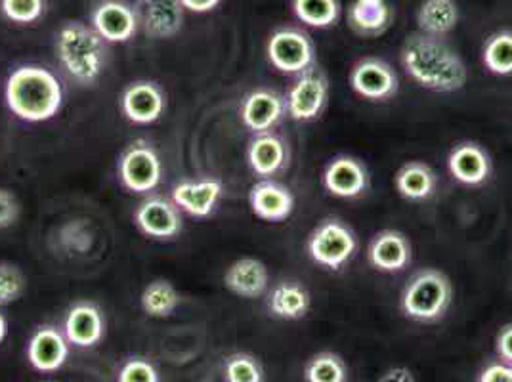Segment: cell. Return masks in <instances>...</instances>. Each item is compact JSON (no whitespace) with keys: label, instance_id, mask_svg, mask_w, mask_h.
<instances>
[{"label":"cell","instance_id":"1","mask_svg":"<svg viewBox=\"0 0 512 382\" xmlns=\"http://www.w3.org/2000/svg\"><path fill=\"white\" fill-rule=\"evenodd\" d=\"M400 62L407 77L430 92L453 94L463 90L469 81V69L463 58L442 39L421 31L407 37Z\"/></svg>","mask_w":512,"mask_h":382},{"label":"cell","instance_id":"2","mask_svg":"<svg viewBox=\"0 0 512 382\" xmlns=\"http://www.w3.org/2000/svg\"><path fill=\"white\" fill-rule=\"evenodd\" d=\"M8 109L27 123H44L56 117L64 104V88L58 77L41 65H22L6 81Z\"/></svg>","mask_w":512,"mask_h":382},{"label":"cell","instance_id":"3","mask_svg":"<svg viewBox=\"0 0 512 382\" xmlns=\"http://www.w3.org/2000/svg\"><path fill=\"white\" fill-rule=\"evenodd\" d=\"M106 41L83 22H67L56 35V54L65 73L79 85H92L106 67Z\"/></svg>","mask_w":512,"mask_h":382},{"label":"cell","instance_id":"4","mask_svg":"<svg viewBox=\"0 0 512 382\" xmlns=\"http://www.w3.org/2000/svg\"><path fill=\"white\" fill-rule=\"evenodd\" d=\"M453 302V285L449 277L436 270L425 268L406 283L400 295V310L415 323H436L448 314Z\"/></svg>","mask_w":512,"mask_h":382},{"label":"cell","instance_id":"5","mask_svg":"<svg viewBox=\"0 0 512 382\" xmlns=\"http://www.w3.org/2000/svg\"><path fill=\"white\" fill-rule=\"evenodd\" d=\"M310 258L325 270H341L358 251V239L344 222L327 218L318 224L306 243Z\"/></svg>","mask_w":512,"mask_h":382},{"label":"cell","instance_id":"6","mask_svg":"<svg viewBox=\"0 0 512 382\" xmlns=\"http://www.w3.org/2000/svg\"><path fill=\"white\" fill-rule=\"evenodd\" d=\"M266 54L270 64L287 75H300L316 65L314 43L308 33L297 27H281L274 31L266 46Z\"/></svg>","mask_w":512,"mask_h":382},{"label":"cell","instance_id":"7","mask_svg":"<svg viewBox=\"0 0 512 382\" xmlns=\"http://www.w3.org/2000/svg\"><path fill=\"white\" fill-rule=\"evenodd\" d=\"M329 100V79L318 65H312L300 73L297 81L289 88L285 106L291 119L308 123L321 115Z\"/></svg>","mask_w":512,"mask_h":382},{"label":"cell","instance_id":"8","mask_svg":"<svg viewBox=\"0 0 512 382\" xmlns=\"http://www.w3.org/2000/svg\"><path fill=\"white\" fill-rule=\"evenodd\" d=\"M163 176V165L150 142L136 140L119 159V178L132 193L155 190Z\"/></svg>","mask_w":512,"mask_h":382},{"label":"cell","instance_id":"9","mask_svg":"<svg viewBox=\"0 0 512 382\" xmlns=\"http://www.w3.org/2000/svg\"><path fill=\"white\" fill-rule=\"evenodd\" d=\"M350 86L367 102H388L398 94L400 81L392 65L379 58H365L352 67Z\"/></svg>","mask_w":512,"mask_h":382},{"label":"cell","instance_id":"10","mask_svg":"<svg viewBox=\"0 0 512 382\" xmlns=\"http://www.w3.org/2000/svg\"><path fill=\"white\" fill-rule=\"evenodd\" d=\"M138 27L150 39H172L184 25V6L180 0H134Z\"/></svg>","mask_w":512,"mask_h":382},{"label":"cell","instance_id":"11","mask_svg":"<svg viewBox=\"0 0 512 382\" xmlns=\"http://www.w3.org/2000/svg\"><path fill=\"white\" fill-rule=\"evenodd\" d=\"M92 27L106 43H128L140 29L127 0H102L92 12Z\"/></svg>","mask_w":512,"mask_h":382},{"label":"cell","instance_id":"12","mask_svg":"<svg viewBox=\"0 0 512 382\" xmlns=\"http://www.w3.org/2000/svg\"><path fill=\"white\" fill-rule=\"evenodd\" d=\"M138 230L151 239H172L182 232V211L172 199L150 197L134 213Z\"/></svg>","mask_w":512,"mask_h":382},{"label":"cell","instance_id":"13","mask_svg":"<svg viewBox=\"0 0 512 382\" xmlns=\"http://www.w3.org/2000/svg\"><path fill=\"white\" fill-rule=\"evenodd\" d=\"M448 170L451 178L467 188H480L490 180V153L476 142H461L449 151Z\"/></svg>","mask_w":512,"mask_h":382},{"label":"cell","instance_id":"14","mask_svg":"<svg viewBox=\"0 0 512 382\" xmlns=\"http://www.w3.org/2000/svg\"><path fill=\"white\" fill-rule=\"evenodd\" d=\"M323 188L339 199H358L369 188V172L360 159L339 155L323 170Z\"/></svg>","mask_w":512,"mask_h":382},{"label":"cell","instance_id":"15","mask_svg":"<svg viewBox=\"0 0 512 382\" xmlns=\"http://www.w3.org/2000/svg\"><path fill=\"white\" fill-rule=\"evenodd\" d=\"M411 243L398 230H383L367 247V262L381 274H400L411 264Z\"/></svg>","mask_w":512,"mask_h":382},{"label":"cell","instance_id":"16","mask_svg":"<svg viewBox=\"0 0 512 382\" xmlns=\"http://www.w3.org/2000/svg\"><path fill=\"white\" fill-rule=\"evenodd\" d=\"M287 113L285 98L279 96L278 92L268 88H258L243 100L239 115L243 125L253 130L255 134L272 132V128L278 125Z\"/></svg>","mask_w":512,"mask_h":382},{"label":"cell","instance_id":"17","mask_svg":"<svg viewBox=\"0 0 512 382\" xmlns=\"http://www.w3.org/2000/svg\"><path fill=\"white\" fill-rule=\"evenodd\" d=\"M222 182L216 178L184 180L174 186L172 201L184 213L195 218H207L213 214L216 205L222 199Z\"/></svg>","mask_w":512,"mask_h":382},{"label":"cell","instance_id":"18","mask_svg":"<svg viewBox=\"0 0 512 382\" xmlns=\"http://www.w3.org/2000/svg\"><path fill=\"white\" fill-rule=\"evenodd\" d=\"M165 94L161 86L151 81H138L127 86L121 98L123 113L134 125H151L165 111Z\"/></svg>","mask_w":512,"mask_h":382},{"label":"cell","instance_id":"19","mask_svg":"<svg viewBox=\"0 0 512 382\" xmlns=\"http://www.w3.org/2000/svg\"><path fill=\"white\" fill-rule=\"evenodd\" d=\"M69 358V340L56 327H39L27 344V360L41 373L62 369Z\"/></svg>","mask_w":512,"mask_h":382},{"label":"cell","instance_id":"20","mask_svg":"<svg viewBox=\"0 0 512 382\" xmlns=\"http://www.w3.org/2000/svg\"><path fill=\"white\" fill-rule=\"evenodd\" d=\"M249 205L264 222H283L295 211V197L289 188L274 180H260L249 191Z\"/></svg>","mask_w":512,"mask_h":382},{"label":"cell","instance_id":"21","mask_svg":"<svg viewBox=\"0 0 512 382\" xmlns=\"http://www.w3.org/2000/svg\"><path fill=\"white\" fill-rule=\"evenodd\" d=\"M106 321L96 304L79 302L75 304L64 321L65 339L77 348H92L104 339Z\"/></svg>","mask_w":512,"mask_h":382},{"label":"cell","instance_id":"22","mask_svg":"<svg viewBox=\"0 0 512 382\" xmlns=\"http://www.w3.org/2000/svg\"><path fill=\"white\" fill-rule=\"evenodd\" d=\"M224 285L241 298L262 297L270 287V272L264 262L256 258H239L226 270Z\"/></svg>","mask_w":512,"mask_h":382},{"label":"cell","instance_id":"23","mask_svg":"<svg viewBox=\"0 0 512 382\" xmlns=\"http://www.w3.org/2000/svg\"><path fill=\"white\" fill-rule=\"evenodd\" d=\"M289 151L285 142L274 132L256 134L247 148V161L256 176L270 178L285 169Z\"/></svg>","mask_w":512,"mask_h":382},{"label":"cell","instance_id":"24","mask_svg":"<svg viewBox=\"0 0 512 382\" xmlns=\"http://www.w3.org/2000/svg\"><path fill=\"white\" fill-rule=\"evenodd\" d=\"M394 188L411 203L428 201L438 190V176L423 161H409L394 176Z\"/></svg>","mask_w":512,"mask_h":382},{"label":"cell","instance_id":"25","mask_svg":"<svg viewBox=\"0 0 512 382\" xmlns=\"http://www.w3.org/2000/svg\"><path fill=\"white\" fill-rule=\"evenodd\" d=\"M312 306V298L304 285L297 281H281L268 295V310L274 318L285 321L302 319Z\"/></svg>","mask_w":512,"mask_h":382},{"label":"cell","instance_id":"26","mask_svg":"<svg viewBox=\"0 0 512 382\" xmlns=\"http://www.w3.org/2000/svg\"><path fill=\"white\" fill-rule=\"evenodd\" d=\"M348 23L362 37H379L392 23V8L386 0H354Z\"/></svg>","mask_w":512,"mask_h":382},{"label":"cell","instance_id":"27","mask_svg":"<svg viewBox=\"0 0 512 382\" xmlns=\"http://www.w3.org/2000/svg\"><path fill=\"white\" fill-rule=\"evenodd\" d=\"M421 33L442 39L459 23V8L455 0H423L417 10Z\"/></svg>","mask_w":512,"mask_h":382},{"label":"cell","instance_id":"28","mask_svg":"<svg viewBox=\"0 0 512 382\" xmlns=\"http://www.w3.org/2000/svg\"><path fill=\"white\" fill-rule=\"evenodd\" d=\"M140 302H142V310L150 318H169L180 306V293L176 291L171 281L157 279L144 289Z\"/></svg>","mask_w":512,"mask_h":382},{"label":"cell","instance_id":"29","mask_svg":"<svg viewBox=\"0 0 512 382\" xmlns=\"http://www.w3.org/2000/svg\"><path fill=\"white\" fill-rule=\"evenodd\" d=\"M482 64L497 77L512 75V31L491 35L482 48Z\"/></svg>","mask_w":512,"mask_h":382},{"label":"cell","instance_id":"30","mask_svg":"<svg viewBox=\"0 0 512 382\" xmlns=\"http://www.w3.org/2000/svg\"><path fill=\"white\" fill-rule=\"evenodd\" d=\"M293 12L304 25L327 29L339 20L341 4L339 0H293Z\"/></svg>","mask_w":512,"mask_h":382},{"label":"cell","instance_id":"31","mask_svg":"<svg viewBox=\"0 0 512 382\" xmlns=\"http://www.w3.org/2000/svg\"><path fill=\"white\" fill-rule=\"evenodd\" d=\"M306 382H348V367L335 352H318L304 365Z\"/></svg>","mask_w":512,"mask_h":382},{"label":"cell","instance_id":"32","mask_svg":"<svg viewBox=\"0 0 512 382\" xmlns=\"http://www.w3.org/2000/svg\"><path fill=\"white\" fill-rule=\"evenodd\" d=\"M58 243L69 255H85L94 245V230L86 220H69L58 230Z\"/></svg>","mask_w":512,"mask_h":382},{"label":"cell","instance_id":"33","mask_svg":"<svg viewBox=\"0 0 512 382\" xmlns=\"http://www.w3.org/2000/svg\"><path fill=\"white\" fill-rule=\"evenodd\" d=\"M224 381L264 382V369L251 354H232L224 361Z\"/></svg>","mask_w":512,"mask_h":382},{"label":"cell","instance_id":"34","mask_svg":"<svg viewBox=\"0 0 512 382\" xmlns=\"http://www.w3.org/2000/svg\"><path fill=\"white\" fill-rule=\"evenodd\" d=\"M27 289V279L22 270L12 264L0 260V306H8L22 298Z\"/></svg>","mask_w":512,"mask_h":382},{"label":"cell","instance_id":"35","mask_svg":"<svg viewBox=\"0 0 512 382\" xmlns=\"http://www.w3.org/2000/svg\"><path fill=\"white\" fill-rule=\"evenodd\" d=\"M0 8L10 22L27 25L43 18L46 0H0Z\"/></svg>","mask_w":512,"mask_h":382},{"label":"cell","instance_id":"36","mask_svg":"<svg viewBox=\"0 0 512 382\" xmlns=\"http://www.w3.org/2000/svg\"><path fill=\"white\" fill-rule=\"evenodd\" d=\"M117 382H159L155 365L144 358H130L119 369Z\"/></svg>","mask_w":512,"mask_h":382},{"label":"cell","instance_id":"37","mask_svg":"<svg viewBox=\"0 0 512 382\" xmlns=\"http://www.w3.org/2000/svg\"><path fill=\"white\" fill-rule=\"evenodd\" d=\"M20 218V201L12 191L0 188V230L10 228Z\"/></svg>","mask_w":512,"mask_h":382},{"label":"cell","instance_id":"38","mask_svg":"<svg viewBox=\"0 0 512 382\" xmlns=\"http://www.w3.org/2000/svg\"><path fill=\"white\" fill-rule=\"evenodd\" d=\"M478 382H512V365L505 361L490 363L480 371Z\"/></svg>","mask_w":512,"mask_h":382},{"label":"cell","instance_id":"39","mask_svg":"<svg viewBox=\"0 0 512 382\" xmlns=\"http://www.w3.org/2000/svg\"><path fill=\"white\" fill-rule=\"evenodd\" d=\"M495 352L501 361L512 365V323L501 327V331L495 337Z\"/></svg>","mask_w":512,"mask_h":382},{"label":"cell","instance_id":"40","mask_svg":"<svg viewBox=\"0 0 512 382\" xmlns=\"http://www.w3.org/2000/svg\"><path fill=\"white\" fill-rule=\"evenodd\" d=\"M180 2L184 10H190L195 14H207V12H213L222 0H180Z\"/></svg>","mask_w":512,"mask_h":382},{"label":"cell","instance_id":"41","mask_svg":"<svg viewBox=\"0 0 512 382\" xmlns=\"http://www.w3.org/2000/svg\"><path fill=\"white\" fill-rule=\"evenodd\" d=\"M377 382H417L413 373L406 369V367H394V369H388L384 375H381V379Z\"/></svg>","mask_w":512,"mask_h":382},{"label":"cell","instance_id":"42","mask_svg":"<svg viewBox=\"0 0 512 382\" xmlns=\"http://www.w3.org/2000/svg\"><path fill=\"white\" fill-rule=\"evenodd\" d=\"M6 333H8V321L0 314V344H2V340L6 339Z\"/></svg>","mask_w":512,"mask_h":382}]
</instances>
